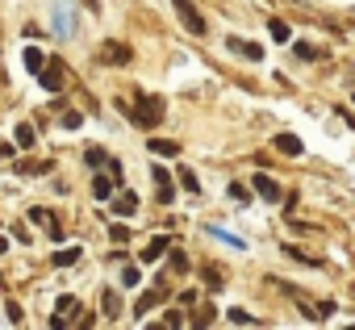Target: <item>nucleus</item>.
<instances>
[{
	"mask_svg": "<svg viewBox=\"0 0 355 330\" xmlns=\"http://www.w3.org/2000/svg\"><path fill=\"white\" fill-rule=\"evenodd\" d=\"M117 109H121L134 125H142V130H155V125L167 117L163 96H150V92H138V96H134V105H121V101H117Z\"/></svg>",
	"mask_w": 355,
	"mask_h": 330,
	"instance_id": "nucleus-1",
	"label": "nucleus"
},
{
	"mask_svg": "<svg viewBox=\"0 0 355 330\" xmlns=\"http://www.w3.org/2000/svg\"><path fill=\"white\" fill-rule=\"evenodd\" d=\"M171 9H175V17H180V26L189 30V34H197V38H205V17L197 13V5H193V0H171Z\"/></svg>",
	"mask_w": 355,
	"mask_h": 330,
	"instance_id": "nucleus-2",
	"label": "nucleus"
},
{
	"mask_svg": "<svg viewBox=\"0 0 355 330\" xmlns=\"http://www.w3.org/2000/svg\"><path fill=\"white\" fill-rule=\"evenodd\" d=\"M96 59H101L105 67H125V63L134 59V51H130L125 42H117V38H109V42H101V51H96Z\"/></svg>",
	"mask_w": 355,
	"mask_h": 330,
	"instance_id": "nucleus-3",
	"label": "nucleus"
},
{
	"mask_svg": "<svg viewBox=\"0 0 355 330\" xmlns=\"http://www.w3.org/2000/svg\"><path fill=\"white\" fill-rule=\"evenodd\" d=\"M38 84L46 88V92H59L67 80H63V63H46L42 71H38Z\"/></svg>",
	"mask_w": 355,
	"mask_h": 330,
	"instance_id": "nucleus-4",
	"label": "nucleus"
},
{
	"mask_svg": "<svg viewBox=\"0 0 355 330\" xmlns=\"http://www.w3.org/2000/svg\"><path fill=\"white\" fill-rule=\"evenodd\" d=\"M251 189H255L263 201H280V184H276L268 172H255V176H251Z\"/></svg>",
	"mask_w": 355,
	"mask_h": 330,
	"instance_id": "nucleus-5",
	"label": "nucleus"
},
{
	"mask_svg": "<svg viewBox=\"0 0 355 330\" xmlns=\"http://www.w3.org/2000/svg\"><path fill=\"white\" fill-rule=\"evenodd\" d=\"M163 301H167V284H159V288H150V293H142V297L134 301V313L142 318V313H150V309H155V305H163Z\"/></svg>",
	"mask_w": 355,
	"mask_h": 330,
	"instance_id": "nucleus-6",
	"label": "nucleus"
},
{
	"mask_svg": "<svg viewBox=\"0 0 355 330\" xmlns=\"http://www.w3.org/2000/svg\"><path fill=\"white\" fill-rule=\"evenodd\" d=\"M272 146H276L280 155H288V159H297V155L305 150V142H301L297 134H288V130H284V134H276V138H272Z\"/></svg>",
	"mask_w": 355,
	"mask_h": 330,
	"instance_id": "nucleus-7",
	"label": "nucleus"
},
{
	"mask_svg": "<svg viewBox=\"0 0 355 330\" xmlns=\"http://www.w3.org/2000/svg\"><path fill=\"white\" fill-rule=\"evenodd\" d=\"M51 172H55L51 159H21L17 163V176H51Z\"/></svg>",
	"mask_w": 355,
	"mask_h": 330,
	"instance_id": "nucleus-8",
	"label": "nucleus"
},
{
	"mask_svg": "<svg viewBox=\"0 0 355 330\" xmlns=\"http://www.w3.org/2000/svg\"><path fill=\"white\" fill-rule=\"evenodd\" d=\"M226 46H230L234 55H243V59H251V63H259V59H263V46H259V42H247V38H230Z\"/></svg>",
	"mask_w": 355,
	"mask_h": 330,
	"instance_id": "nucleus-9",
	"label": "nucleus"
},
{
	"mask_svg": "<svg viewBox=\"0 0 355 330\" xmlns=\"http://www.w3.org/2000/svg\"><path fill=\"white\" fill-rule=\"evenodd\" d=\"M167 247H171V238H167V234H159V238H150V247H142V255H138V259H142V263H155V259H163V255H167Z\"/></svg>",
	"mask_w": 355,
	"mask_h": 330,
	"instance_id": "nucleus-10",
	"label": "nucleus"
},
{
	"mask_svg": "<svg viewBox=\"0 0 355 330\" xmlns=\"http://www.w3.org/2000/svg\"><path fill=\"white\" fill-rule=\"evenodd\" d=\"M101 313H105L109 322L121 318V297H117V288H105V293H101Z\"/></svg>",
	"mask_w": 355,
	"mask_h": 330,
	"instance_id": "nucleus-11",
	"label": "nucleus"
},
{
	"mask_svg": "<svg viewBox=\"0 0 355 330\" xmlns=\"http://www.w3.org/2000/svg\"><path fill=\"white\" fill-rule=\"evenodd\" d=\"M146 146H150V155H159V159H175V155H180V142H171V138H150Z\"/></svg>",
	"mask_w": 355,
	"mask_h": 330,
	"instance_id": "nucleus-12",
	"label": "nucleus"
},
{
	"mask_svg": "<svg viewBox=\"0 0 355 330\" xmlns=\"http://www.w3.org/2000/svg\"><path fill=\"white\" fill-rule=\"evenodd\" d=\"M113 184H117L113 176L96 172V176H92V197H96V201H109V197H113Z\"/></svg>",
	"mask_w": 355,
	"mask_h": 330,
	"instance_id": "nucleus-13",
	"label": "nucleus"
},
{
	"mask_svg": "<svg viewBox=\"0 0 355 330\" xmlns=\"http://www.w3.org/2000/svg\"><path fill=\"white\" fill-rule=\"evenodd\" d=\"M13 142H17V146H21V150H30V146H34V142H38V130H34V125H26V121H21V125H17V130H13Z\"/></svg>",
	"mask_w": 355,
	"mask_h": 330,
	"instance_id": "nucleus-14",
	"label": "nucleus"
},
{
	"mask_svg": "<svg viewBox=\"0 0 355 330\" xmlns=\"http://www.w3.org/2000/svg\"><path fill=\"white\" fill-rule=\"evenodd\" d=\"M293 55H297V59H305V63L326 59V51H318V46H309V42H293Z\"/></svg>",
	"mask_w": 355,
	"mask_h": 330,
	"instance_id": "nucleus-15",
	"label": "nucleus"
},
{
	"mask_svg": "<svg viewBox=\"0 0 355 330\" xmlns=\"http://www.w3.org/2000/svg\"><path fill=\"white\" fill-rule=\"evenodd\" d=\"M21 59H26V67H30L34 76L46 67V59H42V51H38V46H26V51H21Z\"/></svg>",
	"mask_w": 355,
	"mask_h": 330,
	"instance_id": "nucleus-16",
	"label": "nucleus"
},
{
	"mask_svg": "<svg viewBox=\"0 0 355 330\" xmlns=\"http://www.w3.org/2000/svg\"><path fill=\"white\" fill-rule=\"evenodd\" d=\"M84 163H88V168H96V172H101V168H109V155H105L101 146H88V150H84Z\"/></svg>",
	"mask_w": 355,
	"mask_h": 330,
	"instance_id": "nucleus-17",
	"label": "nucleus"
},
{
	"mask_svg": "<svg viewBox=\"0 0 355 330\" xmlns=\"http://www.w3.org/2000/svg\"><path fill=\"white\" fill-rule=\"evenodd\" d=\"M284 255L297 259V263H305V268H322V259H318V255H305L301 247H284Z\"/></svg>",
	"mask_w": 355,
	"mask_h": 330,
	"instance_id": "nucleus-18",
	"label": "nucleus"
},
{
	"mask_svg": "<svg viewBox=\"0 0 355 330\" xmlns=\"http://www.w3.org/2000/svg\"><path fill=\"white\" fill-rule=\"evenodd\" d=\"M134 209H138V197H134V193H121V197L113 201V214H134Z\"/></svg>",
	"mask_w": 355,
	"mask_h": 330,
	"instance_id": "nucleus-19",
	"label": "nucleus"
},
{
	"mask_svg": "<svg viewBox=\"0 0 355 330\" xmlns=\"http://www.w3.org/2000/svg\"><path fill=\"white\" fill-rule=\"evenodd\" d=\"M80 259V247H63V251H55V268H71Z\"/></svg>",
	"mask_w": 355,
	"mask_h": 330,
	"instance_id": "nucleus-20",
	"label": "nucleus"
},
{
	"mask_svg": "<svg viewBox=\"0 0 355 330\" xmlns=\"http://www.w3.org/2000/svg\"><path fill=\"white\" fill-rule=\"evenodd\" d=\"M226 318H230L234 326H255V313H247V309H239V305H234V309H226Z\"/></svg>",
	"mask_w": 355,
	"mask_h": 330,
	"instance_id": "nucleus-21",
	"label": "nucleus"
},
{
	"mask_svg": "<svg viewBox=\"0 0 355 330\" xmlns=\"http://www.w3.org/2000/svg\"><path fill=\"white\" fill-rule=\"evenodd\" d=\"M180 189H184V193H201V180H197L189 168H180Z\"/></svg>",
	"mask_w": 355,
	"mask_h": 330,
	"instance_id": "nucleus-22",
	"label": "nucleus"
},
{
	"mask_svg": "<svg viewBox=\"0 0 355 330\" xmlns=\"http://www.w3.org/2000/svg\"><path fill=\"white\" fill-rule=\"evenodd\" d=\"M55 309H59V313H76V309H80V301H76L71 293H63V297L55 301Z\"/></svg>",
	"mask_w": 355,
	"mask_h": 330,
	"instance_id": "nucleus-23",
	"label": "nucleus"
},
{
	"mask_svg": "<svg viewBox=\"0 0 355 330\" xmlns=\"http://www.w3.org/2000/svg\"><path fill=\"white\" fill-rule=\"evenodd\" d=\"M268 30H272V38H276V42H288V38H293L284 21H268Z\"/></svg>",
	"mask_w": 355,
	"mask_h": 330,
	"instance_id": "nucleus-24",
	"label": "nucleus"
},
{
	"mask_svg": "<svg viewBox=\"0 0 355 330\" xmlns=\"http://www.w3.org/2000/svg\"><path fill=\"white\" fill-rule=\"evenodd\" d=\"M80 125H84V113L67 109V113H63V130H80Z\"/></svg>",
	"mask_w": 355,
	"mask_h": 330,
	"instance_id": "nucleus-25",
	"label": "nucleus"
},
{
	"mask_svg": "<svg viewBox=\"0 0 355 330\" xmlns=\"http://www.w3.org/2000/svg\"><path fill=\"white\" fill-rule=\"evenodd\" d=\"M30 222H38V226H51L55 218H51V209H42V205H34V209H30Z\"/></svg>",
	"mask_w": 355,
	"mask_h": 330,
	"instance_id": "nucleus-26",
	"label": "nucleus"
},
{
	"mask_svg": "<svg viewBox=\"0 0 355 330\" xmlns=\"http://www.w3.org/2000/svg\"><path fill=\"white\" fill-rule=\"evenodd\" d=\"M109 238H113V243H130V226L113 222V226H109Z\"/></svg>",
	"mask_w": 355,
	"mask_h": 330,
	"instance_id": "nucleus-27",
	"label": "nucleus"
},
{
	"mask_svg": "<svg viewBox=\"0 0 355 330\" xmlns=\"http://www.w3.org/2000/svg\"><path fill=\"white\" fill-rule=\"evenodd\" d=\"M138 284H142L138 268H125V272H121V288H138Z\"/></svg>",
	"mask_w": 355,
	"mask_h": 330,
	"instance_id": "nucleus-28",
	"label": "nucleus"
},
{
	"mask_svg": "<svg viewBox=\"0 0 355 330\" xmlns=\"http://www.w3.org/2000/svg\"><path fill=\"white\" fill-rule=\"evenodd\" d=\"M205 284H209V288H226V276H222L218 268H205Z\"/></svg>",
	"mask_w": 355,
	"mask_h": 330,
	"instance_id": "nucleus-29",
	"label": "nucleus"
},
{
	"mask_svg": "<svg viewBox=\"0 0 355 330\" xmlns=\"http://www.w3.org/2000/svg\"><path fill=\"white\" fill-rule=\"evenodd\" d=\"M214 318H218V309H214V305H205V309L193 318V326H214Z\"/></svg>",
	"mask_w": 355,
	"mask_h": 330,
	"instance_id": "nucleus-30",
	"label": "nucleus"
},
{
	"mask_svg": "<svg viewBox=\"0 0 355 330\" xmlns=\"http://www.w3.org/2000/svg\"><path fill=\"white\" fill-rule=\"evenodd\" d=\"M150 180H155V189H163V184H171V176H167V168H150Z\"/></svg>",
	"mask_w": 355,
	"mask_h": 330,
	"instance_id": "nucleus-31",
	"label": "nucleus"
},
{
	"mask_svg": "<svg viewBox=\"0 0 355 330\" xmlns=\"http://www.w3.org/2000/svg\"><path fill=\"white\" fill-rule=\"evenodd\" d=\"M163 326H184V313H180V309H167V313H163Z\"/></svg>",
	"mask_w": 355,
	"mask_h": 330,
	"instance_id": "nucleus-32",
	"label": "nucleus"
},
{
	"mask_svg": "<svg viewBox=\"0 0 355 330\" xmlns=\"http://www.w3.org/2000/svg\"><path fill=\"white\" fill-rule=\"evenodd\" d=\"M155 197H159V205H171V197H175V189H171V184H163V189H155Z\"/></svg>",
	"mask_w": 355,
	"mask_h": 330,
	"instance_id": "nucleus-33",
	"label": "nucleus"
},
{
	"mask_svg": "<svg viewBox=\"0 0 355 330\" xmlns=\"http://www.w3.org/2000/svg\"><path fill=\"white\" fill-rule=\"evenodd\" d=\"M226 193H230V197H234V201H239V205H243V201H251V193H247V189H243V184H230V189H226Z\"/></svg>",
	"mask_w": 355,
	"mask_h": 330,
	"instance_id": "nucleus-34",
	"label": "nucleus"
},
{
	"mask_svg": "<svg viewBox=\"0 0 355 330\" xmlns=\"http://www.w3.org/2000/svg\"><path fill=\"white\" fill-rule=\"evenodd\" d=\"M5 313H9V322H13V326L21 322V305H17V301H5Z\"/></svg>",
	"mask_w": 355,
	"mask_h": 330,
	"instance_id": "nucleus-35",
	"label": "nucleus"
},
{
	"mask_svg": "<svg viewBox=\"0 0 355 330\" xmlns=\"http://www.w3.org/2000/svg\"><path fill=\"white\" fill-rule=\"evenodd\" d=\"M171 268H175V272H189V259H184V251H171Z\"/></svg>",
	"mask_w": 355,
	"mask_h": 330,
	"instance_id": "nucleus-36",
	"label": "nucleus"
},
{
	"mask_svg": "<svg viewBox=\"0 0 355 330\" xmlns=\"http://www.w3.org/2000/svg\"><path fill=\"white\" fill-rule=\"evenodd\" d=\"M13 238H17V243L26 247V243H30V230H26V226H13Z\"/></svg>",
	"mask_w": 355,
	"mask_h": 330,
	"instance_id": "nucleus-37",
	"label": "nucleus"
},
{
	"mask_svg": "<svg viewBox=\"0 0 355 330\" xmlns=\"http://www.w3.org/2000/svg\"><path fill=\"white\" fill-rule=\"evenodd\" d=\"M13 146H17V142H13ZM13 146H0V159H9V155H13Z\"/></svg>",
	"mask_w": 355,
	"mask_h": 330,
	"instance_id": "nucleus-38",
	"label": "nucleus"
},
{
	"mask_svg": "<svg viewBox=\"0 0 355 330\" xmlns=\"http://www.w3.org/2000/svg\"><path fill=\"white\" fill-rule=\"evenodd\" d=\"M5 251H9V238H0V255H5Z\"/></svg>",
	"mask_w": 355,
	"mask_h": 330,
	"instance_id": "nucleus-39",
	"label": "nucleus"
}]
</instances>
